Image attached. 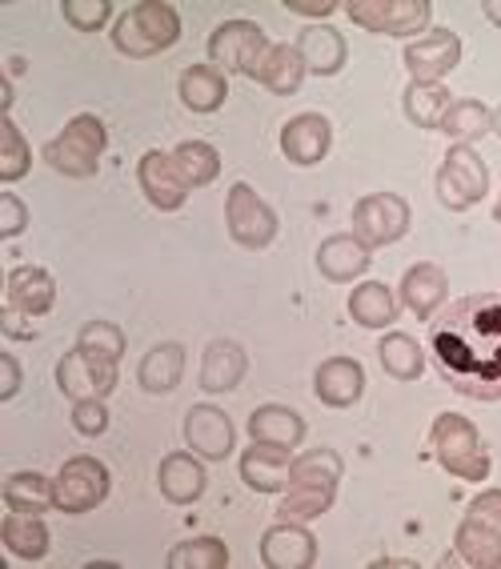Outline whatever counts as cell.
<instances>
[{"label": "cell", "instance_id": "obj_1", "mask_svg": "<svg viewBox=\"0 0 501 569\" xmlns=\"http://www.w3.org/2000/svg\"><path fill=\"white\" fill-rule=\"evenodd\" d=\"M425 349L461 397L501 401V293H470L430 317Z\"/></svg>", "mask_w": 501, "mask_h": 569}, {"label": "cell", "instance_id": "obj_2", "mask_svg": "<svg viewBox=\"0 0 501 569\" xmlns=\"http://www.w3.org/2000/svg\"><path fill=\"white\" fill-rule=\"evenodd\" d=\"M177 41H181V17L164 0H141L133 9H124L113 24V49L129 61L157 57Z\"/></svg>", "mask_w": 501, "mask_h": 569}, {"label": "cell", "instance_id": "obj_3", "mask_svg": "<svg viewBox=\"0 0 501 569\" xmlns=\"http://www.w3.org/2000/svg\"><path fill=\"white\" fill-rule=\"evenodd\" d=\"M104 144H109L104 121L92 117V112H81V117H72V121L44 144L41 157L49 161V169H57L61 177L84 181V177H97V169H101Z\"/></svg>", "mask_w": 501, "mask_h": 569}, {"label": "cell", "instance_id": "obj_4", "mask_svg": "<svg viewBox=\"0 0 501 569\" xmlns=\"http://www.w3.org/2000/svg\"><path fill=\"white\" fill-rule=\"evenodd\" d=\"M430 446H433V453H438L441 469L453 473V478H461V481L490 478V469H493L490 449H485V441H481L478 426L465 421L461 413H441L438 421H433Z\"/></svg>", "mask_w": 501, "mask_h": 569}, {"label": "cell", "instance_id": "obj_5", "mask_svg": "<svg viewBox=\"0 0 501 569\" xmlns=\"http://www.w3.org/2000/svg\"><path fill=\"white\" fill-rule=\"evenodd\" d=\"M269 41H265V29L257 21H226L217 24L213 37H209V64L221 69L229 77H249L257 81V69L265 61Z\"/></svg>", "mask_w": 501, "mask_h": 569}, {"label": "cell", "instance_id": "obj_6", "mask_svg": "<svg viewBox=\"0 0 501 569\" xmlns=\"http://www.w3.org/2000/svg\"><path fill=\"white\" fill-rule=\"evenodd\" d=\"M490 193V169L470 144H450V153L438 169V201L450 213H465Z\"/></svg>", "mask_w": 501, "mask_h": 569}, {"label": "cell", "instance_id": "obj_7", "mask_svg": "<svg viewBox=\"0 0 501 569\" xmlns=\"http://www.w3.org/2000/svg\"><path fill=\"white\" fill-rule=\"evenodd\" d=\"M109 486H113V478H109L104 461L81 453V458L64 461L61 473L52 478V498H57L61 513L77 518V513H89V509L101 506V501L109 498Z\"/></svg>", "mask_w": 501, "mask_h": 569}, {"label": "cell", "instance_id": "obj_8", "mask_svg": "<svg viewBox=\"0 0 501 569\" xmlns=\"http://www.w3.org/2000/svg\"><path fill=\"white\" fill-rule=\"evenodd\" d=\"M349 21L381 37H413L430 29V0H349Z\"/></svg>", "mask_w": 501, "mask_h": 569}, {"label": "cell", "instance_id": "obj_9", "mask_svg": "<svg viewBox=\"0 0 501 569\" xmlns=\"http://www.w3.org/2000/svg\"><path fill=\"white\" fill-rule=\"evenodd\" d=\"M226 224H229V237H233L241 249H269L277 237V213L273 204L261 201L257 197L253 184L237 181L226 197Z\"/></svg>", "mask_w": 501, "mask_h": 569}, {"label": "cell", "instance_id": "obj_10", "mask_svg": "<svg viewBox=\"0 0 501 569\" xmlns=\"http://www.w3.org/2000/svg\"><path fill=\"white\" fill-rule=\"evenodd\" d=\"M410 233V204L398 193H369L353 204V237L369 249L393 244Z\"/></svg>", "mask_w": 501, "mask_h": 569}, {"label": "cell", "instance_id": "obj_11", "mask_svg": "<svg viewBox=\"0 0 501 569\" xmlns=\"http://www.w3.org/2000/svg\"><path fill=\"white\" fill-rule=\"evenodd\" d=\"M57 389L72 401H84V397H101L104 401L117 389V361L72 349L57 361Z\"/></svg>", "mask_w": 501, "mask_h": 569}, {"label": "cell", "instance_id": "obj_12", "mask_svg": "<svg viewBox=\"0 0 501 569\" xmlns=\"http://www.w3.org/2000/svg\"><path fill=\"white\" fill-rule=\"evenodd\" d=\"M401 61H405L413 81L441 84V77H450L461 61V37L450 29H430L421 41H413L410 49H405Z\"/></svg>", "mask_w": 501, "mask_h": 569}, {"label": "cell", "instance_id": "obj_13", "mask_svg": "<svg viewBox=\"0 0 501 569\" xmlns=\"http://www.w3.org/2000/svg\"><path fill=\"white\" fill-rule=\"evenodd\" d=\"M184 446L193 449L197 458L206 461H226L237 446V429L229 421L226 409L217 406H193L184 413Z\"/></svg>", "mask_w": 501, "mask_h": 569}, {"label": "cell", "instance_id": "obj_14", "mask_svg": "<svg viewBox=\"0 0 501 569\" xmlns=\"http://www.w3.org/2000/svg\"><path fill=\"white\" fill-rule=\"evenodd\" d=\"M137 184H141V193L149 197V204L161 209V213H177V209L189 201V184L177 173L173 153H161V149H149V153L137 161Z\"/></svg>", "mask_w": 501, "mask_h": 569}, {"label": "cell", "instance_id": "obj_15", "mask_svg": "<svg viewBox=\"0 0 501 569\" xmlns=\"http://www.w3.org/2000/svg\"><path fill=\"white\" fill-rule=\"evenodd\" d=\"M261 561L269 569H309L318 561V538L305 521H277L261 538Z\"/></svg>", "mask_w": 501, "mask_h": 569}, {"label": "cell", "instance_id": "obj_16", "mask_svg": "<svg viewBox=\"0 0 501 569\" xmlns=\"http://www.w3.org/2000/svg\"><path fill=\"white\" fill-rule=\"evenodd\" d=\"M329 144H333V124L321 112H297L281 129V153L289 164H301V169L325 161Z\"/></svg>", "mask_w": 501, "mask_h": 569}, {"label": "cell", "instance_id": "obj_17", "mask_svg": "<svg viewBox=\"0 0 501 569\" xmlns=\"http://www.w3.org/2000/svg\"><path fill=\"white\" fill-rule=\"evenodd\" d=\"M313 393L329 409L358 406L361 393H365V369L353 357H329V361L318 366V373H313Z\"/></svg>", "mask_w": 501, "mask_h": 569}, {"label": "cell", "instance_id": "obj_18", "mask_svg": "<svg viewBox=\"0 0 501 569\" xmlns=\"http://www.w3.org/2000/svg\"><path fill=\"white\" fill-rule=\"evenodd\" d=\"M241 481H246L253 493H281L289 489L293 481V458H289V449H277V446H253L241 453Z\"/></svg>", "mask_w": 501, "mask_h": 569}, {"label": "cell", "instance_id": "obj_19", "mask_svg": "<svg viewBox=\"0 0 501 569\" xmlns=\"http://www.w3.org/2000/svg\"><path fill=\"white\" fill-rule=\"evenodd\" d=\"M4 293H9V309H17L24 317H44L52 309V301H57V281L41 264H17L9 273Z\"/></svg>", "mask_w": 501, "mask_h": 569}, {"label": "cell", "instance_id": "obj_20", "mask_svg": "<svg viewBox=\"0 0 501 569\" xmlns=\"http://www.w3.org/2000/svg\"><path fill=\"white\" fill-rule=\"evenodd\" d=\"M206 458H197V453H169L157 469V486H161L164 501H173V506H193L209 486V473L201 466Z\"/></svg>", "mask_w": 501, "mask_h": 569}, {"label": "cell", "instance_id": "obj_21", "mask_svg": "<svg viewBox=\"0 0 501 569\" xmlns=\"http://www.w3.org/2000/svg\"><path fill=\"white\" fill-rule=\"evenodd\" d=\"M445 297H450V281H445L438 264L421 261L413 269H405V277H401V306L410 309L413 317H421V321L438 313L445 306Z\"/></svg>", "mask_w": 501, "mask_h": 569}, {"label": "cell", "instance_id": "obj_22", "mask_svg": "<svg viewBox=\"0 0 501 569\" xmlns=\"http://www.w3.org/2000/svg\"><path fill=\"white\" fill-rule=\"evenodd\" d=\"M369 261H373V249L369 244H361L353 233H338V237H325L318 249V269L325 281H353V277H361L369 269Z\"/></svg>", "mask_w": 501, "mask_h": 569}, {"label": "cell", "instance_id": "obj_23", "mask_svg": "<svg viewBox=\"0 0 501 569\" xmlns=\"http://www.w3.org/2000/svg\"><path fill=\"white\" fill-rule=\"evenodd\" d=\"M249 438L293 453L301 446V438H305V417L289 406H257L249 413Z\"/></svg>", "mask_w": 501, "mask_h": 569}, {"label": "cell", "instance_id": "obj_24", "mask_svg": "<svg viewBox=\"0 0 501 569\" xmlns=\"http://www.w3.org/2000/svg\"><path fill=\"white\" fill-rule=\"evenodd\" d=\"M297 52H301V61L313 77H333V72L345 69V37L338 29H329V24H313L297 37Z\"/></svg>", "mask_w": 501, "mask_h": 569}, {"label": "cell", "instance_id": "obj_25", "mask_svg": "<svg viewBox=\"0 0 501 569\" xmlns=\"http://www.w3.org/2000/svg\"><path fill=\"white\" fill-rule=\"evenodd\" d=\"M177 92H181L184 109L206 117V112H217L226 104L229 81H226V72L213 69V64H189V69L181 72V81H177Z\"/></svg>", "mask_w": 501, "mask_h": 569}, {"label": "cell", "instance_id": "obj_26", "mask_svg": "<svg viewBox=\"0 0 501 569\" xmlns=\"http://www.w3.org/2000/svg\"><path fill=\"white\" fill-rule=\"evenodd\" d=\"M249 357L237 341H213L201 357V389L209 393H229L246 381Z\"/></svg>", "mask_w": 501, "mask_h": 569}, {"label": "cell", "instance_id": "obj_27", "mask_svg": "<svg viewBox=\"0 0 501 569\" xmlns=\"http://www.w3.org/2000/svg\"><path fill=\"white\" fill-rule=\"evenodd\" d=\"M184 377V346L177 341H161L149 353L141 357L137 366V381H141L144 393H173Z\"/></svg>", "mask_w": 501, "mask_h": 569}, {"label": "cell", "instance_id": "obj_28", "mask_svg": "<svg viewBox=\"0 0 501 569\" xmlns=\"http://www.w3.org/2000/svg\"><path fill=\"white\" fill-rule=\"evenodd\" d=\"M0 538L12 558L21 561H41L49 553V526L41 521V513H17L9 509L0 521Z\"/></svg>", "mask_w": 501, "mask_h": 569}, {"label": "cell", "instance_id": "obj_29", "mask_svg": "<svg viewBox=\"0 0 501 569\" xmlns=\"http://www.w3.org/2000/svg\"><path fill=\"white\" fill-rule=\"evenodd\" d=\"M401 301L393 297L385 281H365L349 293V317L358 321L361 329H389L398 321Z\"/></svg>", "mask_w": 501, "mask_h": 569}, {"label": "cell", "instance_id": "obj_30", "mask_svg": "<svg viewBox=\"0 0 501 569\" xmlns=\"http://www.w3.org/2000/svg\"><path fill=\"white\" fill-rule=\"evenodd\" d=\"M305 61H301V52H297V44H269L265 61H261V69H257V81L265 84L269 92H277V97H293L297 89H301V81H305Z\"/></svg>", "mask_w": 501, "mask_h": 569}, {"label": "cell", "instance_id": "obj_31", "mask_svg": "<svg viewBox=\"0 0 501 569\" xmlns=\"http://www.w3.org/2000/svg\"><path fill=\"white\" fill-rule=\"evenodd\" d=\"M4 506L17 509V513H44V509H57L52 498V478L37 473V469H21L4 481Z\"/></svg>", "mask_w": 501, "mask_h": 569}, {"label": "cell", "instance_id": "obj_32", "mask_svg": "<svg viewBox=\"0 0 501 569\" xmlns=\"http://www.w3.org/2000/svg\"><path fill=\"white\" fill-rule=\"evenodd\" d=\"M173 164L189 189H206L221 177V153L209 141H181L173 149Z\"/></svg>", "mask_w": 501, "mask_h": 569}, {"label": "cell", "instance_id": "obj_33", "mask_svg": "<svg viewBox=\"0 0 501 569\" xmlns=\"http://www.w3.org/2000/svg\"><path fill=\"white\" fill-rule=\"evenodd\" d=\"M378 357H381V369L393 381H418L421 369H425V349L410 333H385L378 346Z\"/></svg>", "mask_w": 501, "mask_h": 569}, {"label": "cell", "instance_id": "obj_34", "mask_svg": "<svg viewBox=\"0 0 501 569\" xmlns=\"http://www.w3.org/2000/svg\"><path fill=\"white\" fill-rule=\"evenodd\" d=\"M401 104H405V117H410L418 129H441V121H445V112H450L453 97H450V89H441V84L410 81V89H405Z\"/></svg>", "mask_w": 501, "mask_h": 569}, {"label": "cell", "instance_id": "obj_35", "mask_svg": "<svg viewBox=\"0 0 501 569\" xmlns=\"http://www.w3.org/2000/svg\"><path fill=\"white\" fill-rule=\"evenodd\" d=\"M341 473H345V461H341L338 449H309V453L293 458V481H289V486L338 489Z\"/></svg>", "mask_w": 501, "mask_h": 569}, {"label": "cell", "instance_id": "obj_36", "mask_svg": "<svg viewBox=\"0 0 501 569\" xmlns=\"http://www.w3.org/2000/svg\"><path fill=\"white\" fill-rule=\"evenodd\" d=\"M490 129H493V112L481 101H453L450 112H445V121H441V132L453 144H473Z\"/></svg>", "mask_w": 501, "mask_h": 569}, {"label": "cell", "instance_id": "obj_37", "mask_svg": "<svg viewBox=\"0 0 501 569\" xmlns=\"http://www.w3.org/2000/svg\"><path fill=\"white\" fill-rule=\"evenodd\" d=\"M338 501V489L321 486H289V493L277 506V521H313L321 513H329Z\"/></svg>", "mask_w": 501, "mask_h": 569}, {"label": "cell", "instance_id": "obj_38", "mask_svg": "<svg viewBox=\"0 0 501 569\" xmlns=\"http://www.w3.org/2000/svg\"><path fill=\"white\" fill-rule=\"evenodd\" d=\"M458 558L473 569H501V538H493L490 529L473 526V521H461L458 526Z\"/></svg>", "mask_w": 501, "mask_h": 569}, {"label": "cell", "instance_id": "obj_39", "mask_svg": "<svg viewBox=\"0 0 501 569\" xmlns=\"http://www.w3.org/2000/svg\"><path fill=\"white\" fill-rule=\"evenodd\" d=\"M229 549L221 538H189L169 549V569H226Z\"/></svg>", "mask_w": 501, "mask_h": 569}, {"label": "cell", "instance_id": "obj_40", "mask_svg": "<svg viewBox=\"0 0 501 569\" xmlns=\"http://www.w3.org/2000/svg\"><path fill=\"white\" fill-rule=\"evenodd\" d=\"M29 169H32L29 141H24V132L12 124V117H4V121H0V181L4 184L21 181Z\"/></svg>", "mask_w": 501, "mask_h": 569}, {"label": "cell", "instance_id": "obj_41", "mask_svg": "<svg viewBox=\"0 0 501 569\" xmlns=\"http://www.w3.org/2000/svg\"><path fill=\"white\" fill-rule=\"evenodd\" d=\"M77 349L92 357H104V361H121L124 357V329L113 326V321H89L77 333Z\"/></svg>", "mask_w": 501, "mask_h": 569}, {"label": "cell", "instance_id": "obj_42", "mask_svg": "<svg viewBox=\"0 0 501 569\" xmlns=\"http://www.w3.org/2000/svg\"><path fill=\"white\" fill-rule=\"evenodd\" d=\"M61 17L77 32H97V29H104L109 17H113V0H64Z\"/></svg>", "mask_w": 501, "mask_h": 569}, {"label": "cell", "instance_id": "obj_43", "mask_svg": "<svg viewBox=\"0 0 501 569\" xmlns=\"http://www.w3.org/2000/svg\"><path fill=\"white\" fill-rule=\"evenodd\" d=\"M72 429L81 438H101L109 429V409H104L101 397H84V401H72Z\"/></svg>", "mask_w": 501, "mask_h": 569}, {"label": "cell", "instance_id": "obj_44", "mask_svg": "<svg viewBox=\"0 0 501 569\" xmlns=\"http://www.w3.org/2000/svg\"><path fill=\"white\" fill-rule=\"evenodd\" d=\"M465 521L490 529L493 538H501V489H485V493H478V498L470 501V509H465Z\"/></svg>", "mask_w": 501, "mask_h": 569}, {"label": "cell", "instance_id": "obj_45", "mask_svg": "<svg viewBox=\"0 0 501 569\" xmlns=\"http://www.w3.org/2000/svg\"><path fill=\"white\" fill-rule=\"evenodd\" d=\"M24 224H29V209L17 193H0V237L12 241V237L24 233Z\"/></svg>", "mask_w": 501, "mask_h": 569}, {"label": "cell", "instance_id": "obj_46", "mask_svg": "<svg viewBox=\"0 0 501 569\" xmlns=\"http://www.w3.org/2000/svg\"><path fill=\"white\" fill-rule=\"evenodd\" d=\"M285 9L293 17H313V21H329L338 12V0H285Z\"/></svg>", "mask_w": 501, "mask_h": 569}, {"label": "cell", "instance_id": "obj_47", "mask_svg": "<svg viewBox=\"0 0 501 569\" xmlns=\"http://www.w3.org/2000/svg\"><path fill=\"white\" fill-rule=\"evenodd\" d=\"M0 369H4V386H0V401H12L21 393V361L12 353H0Z\"/></svg>", "mask_w": 501, "mask_h": 569}, {"label": "cell", "instance_id": "obj_48", "mask_svg": "<svg viewBox=\"0 0 501 569\" xmlns=\"http://www.w3.org/2000/svg\"><path fill=\"white\" fill-rule=\"evenodd\" d=\"M21 317L24 313H17V309H4V313H0V326H4V333H9V337H37V329H32V326H21Z\"/></svg>", "mask_w": 501, "mask_h": 569}, {"label": "cell", "instance_id": "obj_49", "mask_svg": "<svg viewBox=\"0 0 501 569\" xmlns=\"http://www.w3.org/2000/svg\"><path fill=\"white\" fill-rule=\"evenodd\" d=\"M481 12H485V17H490V21L501 29V0H485V4H481Z\"/></svg>", "mask_w": 501, "mask_h": 569}, {"label": "cell", "instance_id": "obj_50", "mask_svg": "<svg viewBox=\"0 0 501 569\" xmlns=\"http://www.w3.org/2000/svg\"><path fill=\"white\" fill-rule=\"evenodd\" d=\"M493 132L501 137V109H493Z\"/></svg>", "mask_w": 501, "mask_h": 569}, {"label": "cell", "instance_id": "obj_51", "mask_svg": "<svg viewBox=\"0 0 501 569\" xmlns=\"http://www.w3.org/2000/svg\"><path fill=\"white\" fill-rule=\"evenodd\" d=\"M493 221H501V197H498V204H493Z\"/></svg>", "mask_w": 501, "mask_h": 569}]
</instances>
